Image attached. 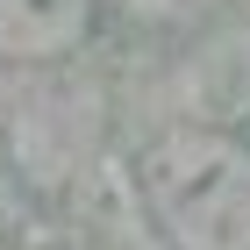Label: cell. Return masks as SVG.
<instances>
[{"label":"cell","mask_w":250,"mask_h":250,"mask_svg":"<svg viewBox=\"0 0 250 250\" xmlns=\"http://www.w3.org/2000/svg\"><path fill=\"white\" fill-rule=\"evenodd\" d=\"M143 200L172 250H250V150L236 136H157L143 150Z\"/></svg>","instance_id":"6da1fadb"},{"label":"cell","mask_w":250,"mask_h":250,"mask_svg":"<svg viewBox=\"0 0 250 250\" xmlns=\"http://www.w3.org/2000/svg\"><path fill=\"white\" fill-rule=\"evenodd\" d=\"M93 29V0H0V58L50 64Z\"/></svg>","instance_id":"7a4b0ae2"}]
</instances>
